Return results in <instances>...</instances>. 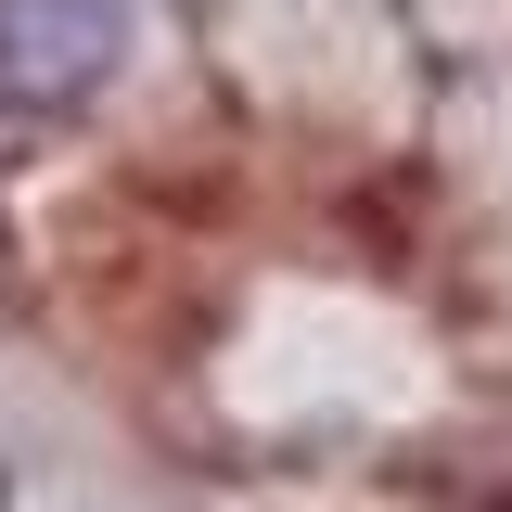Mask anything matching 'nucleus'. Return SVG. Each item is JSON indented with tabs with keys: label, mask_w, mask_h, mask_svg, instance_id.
<instances>
[{
	"label": "nucleus",
	"mask_w": 512,
	"mask_h": 512,
	"mask_svg": "<svg viewBox=\"0 0 512 512\" xmlns=\"http://www.w3.org/2000/svg\"><path fill=\"white\" fill-rule=\"evenodd\" d=\"M128 52V0H0V103L64 116Z\"/></svg>",
	"instance_id": "f257e3e1"
}]
</instances>
